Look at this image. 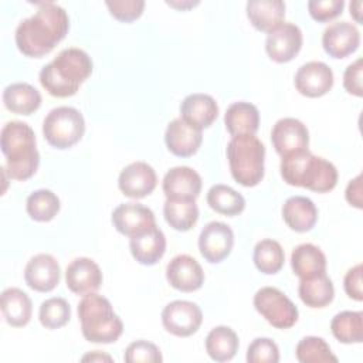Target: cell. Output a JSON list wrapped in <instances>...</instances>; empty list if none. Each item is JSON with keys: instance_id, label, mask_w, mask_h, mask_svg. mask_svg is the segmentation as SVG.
<instances>
[{"instance_id": "obj_41", "label": "cell", "mask_w": 363, "mask_h": 363, "mask_svg": "<svg viewBox=\"0 0 363 363\" xmlns=\"http://www.w3.org/2000/svg\"><path fill=\"white\" fill-rule=\"evenodd\" d=\"M112 17L119 21L130 23L139 18L145 9L143 0H108L105 1Z\"/></svg>"}, {"instance_id": "obj_26", "label": "cell", "mask_w": 363, "mask_h": 363, "mask_svg": "<svg viewBox=\"0 0 363 363\" xmlns=\"http://www.w3.org/2000/svg\"><path fill=\"white\" fill-rule=\"evenodd\" d=\"M245 11L254 28L269 33L284 23L285 3L282 0H250Z\"/></svg>"}, {"instance_id": "obj_42", "label": "cell", "mask_w": 363, "mask_h": 363, "mask_svg": "<svg viewBox=\"0 0 363 363\" xmlns=\"http://www.w3.org/2000/svg\"><path fill=\"white\" fill-rule=\"evenodd\" d=\"M345 7L343 0H311L308 1V11L311 17L319 23L336 18L342 14Z\"/></svg>"}, {"instance_id": "obj_48", "label": "cell", "mask_w": 363, "mask_h": 363, "mask_svg": "<svg viewBox=\"0 0 363 363\" xmlns=\"http://www.w3.org/2000/svg\"><path fill=\"white\" fill-rule=\"evenodd\" d=\"M362 6L363 3L360 0L350 3V16H353L356 23H362Z\"/></svg>"}, {"instance_id": "obj_22", "label": "cell", "mask_w": 363, "mask_h": 363, "mask_svg": "<svg viewBox=\"0 0 363 363\" xmlns=\"http://www.w3.org/2000/svg\"><path fill=\"white\" fill-rule=\"evenodd\" d=\"M201 130L190 126L182 118H176L167 123L164 132V143L170 153L179 157L193 156L201 146Z\"/></svg>"}, {"instance_id": "obj_21", "label": "cell", "mask_w": 363, "mask_h": 363, "mask_svg": "<svg viewBox=\"0 0 363 363\" xmlns=\"http://www.w3.org/2000/svg\"><path fill=\"white\" fill-rule=\"evenodd\" d=\"M218 116V105L208 94H190L180 104V118L190 126L203 130Z\"/></svg>"}, {"instance_id": "obj_45", "label": "cell", "mask_w": 363, "mask_h": 363, "mask_svg": "<svg viewBox=\"0 0 363 363\" xmlns=\"http://www.w3.org/2000/svg\"><path fill=\"white\" fill-rule=\"evenodd\" d=\"M345 197L346 201L356 207L362 208L363 207V197H362V174H357L354 179H352L347 183V187L345 190Z\"/></svg>"}, {"instance_id": "obj_40", "label": "cell", "mask_w": 363, "mask_h": 363, "mask_svg": "<svg viewBox=\"0 0 363 363\" xmlns=\"http://www.w3.org/2000/svg\"><path fill=\"white\" fill-rule=\"evenodd\" d=\"M245 359L248 363H278V345L269 337H257L250 343Z\"/></svg>"}, {"instance_id": "obj_13", "label": "cell", "mask_w": 363, "mask_h": 363, "mask_svg": "<svg viewBox=\"0 0 363 363\" xmlns=\"http://www.w3.org/2000/svg\"><path fill=\"white\" fill-rule=\"evenodd\" d=\"M111 221L118 233L129 238L156 225L155 213L140 203L119 204L112 211Z\"/></svg>"}, {"instance_id": "obj_43", "label": "cell", "mask_w": 363, "mask_h": 363, "mask_svg": "<svg viewBox=\"0 0 363 363\" xmlns=\"http://www.w3.org/2000/svg\"><path fill=\"white\" fill-rule=\"evenodd\" d=\"M362 74H363V61L357 58L352 64H349L343 72V88L347 94L354 96L363 95V84H362Z\"/></svg>"}, {"instance_id": "obj_9", "label": "cell", "mask_w": 363, "mask_h": 363, "mask_svg": "<svg viewBox=\"0 0 363 363\" xmlns=\"http://www.w3.org/2000/svg\"><path fill=\"white\" fill-rule=\"evenodd\" d=\"M201 322L203 312L200 306L191 301H172L162 311L163 328L177 337L194 335L200 329Z\"/></svg>"}, {"instance_id": "obj_35", "label": "cell", "mask_w": 363, "mask_h": 363, "mask_svg": "<svg viewBox=\"0 0 363 363\" xmlns=\"http://www.w3.org/2000/svg\"><path fill=\"white\" fill-rule=\"evenodd\" d=\"M252 261L257 269L267 275H274L281 271L285 262V252L282 245L271 238L261 240L255 244Z\"/></svg>"}, {"instance_id": "obj_16", "label": "cell", "mask_w": 363, "mask_h": 363, "mask_svg": "<svg viewBox=\"0 0 363 363\" xmlns=\"http://www.w3.org/2000/svg\"><path fill=\"white\" fill-rule=\"evenodd\" d=\"M166 279L177 291L194 292L204 284V271L196 258L180 254L167 264Z\"/></svg>"}, {"instance_id": "obj_29", "label": "cell", "mask_w": 363, "mask_h": 363, "mask_svg": "<svg viewBox=\"0 0 363 363\" xmlns=\"http://www.w3.org/2000/svg\"><path fill=\"white\" fill-rule=\"evenodd\" d=\"M4 106L17 115H31L41 105V94L27 82H14L3 91Z\"/></svg>"}, {"instance_id": "obj_4", "label": "cell", "mask_w": 363, "mask_h": 363, "mask_svg": "<svg viewBox=\"0 0 363 363\" xmlns=\"http://www.w3.org/2000/svg\"><path fill=\"white\" fill-rule=\"evenodd\" d=\"M279 170L285 183L316 193H328L337 184L335 164L308 149L282 156Z\"/></svg>"}, {"instance_id": "obj_7", "label": "cell", "mask_w": 363, "mask_h": 363, "mask_svg": "<svg viewBox=\"0 0 363 363\" xmlns=\"http://www.w3.org/2000/svg\"><path fill=\"white\" fill-rule=\"evenodd\" d=\"M85 133L82 113L72 106L51 109L43 122V135L55 149H68L78 143Z\"/></svg>"}, {"instance_id": "obj_38", "label": "cell", "mask_w": 363, "mask_h": 363, "mask_svg": "<svg viewBox=\"0 0 363 363\" xmlns=\"http://www.w3.org/2000/svg\"><path fill=\"white\" fill-rule=\"evenodd\" d=\"M38 319L45 329H60L69 322L71 306L68 301L61 296L48 298L40 305Z\"/></svg>"}, {"instance_id": "obj_10", "label": "cell", "mask_w": 363, "mask_h": 363, "mask_svg": "<svg viewBox=\"0 0 363 363\" xmlns=\"http://www.w3.org/2000/svg\"><path fill=\"white\" fill-rule=\"evenodd\" d=\"M234 247V233L223 221H210L199 235V250L201 257L210 264L224 261Z\"/></svg>"}, {"instance_id": "obj_23", "label": "cell", "mask_w": 363, "mask_h": 363, "mask_svg": "<svg viewBox=\"0 0 363 363\" xmlns=\"http://www.w3.org/2000/svg\"><path fill=\"white\" fill-rule=\"evenodd\" d=\"M132 257L142 265H155L162 259L166 251V237L163 231L155 225L150 230L133 235L129 240Z\"/></svg>"}, {"instance_id": "obj_39", "label": "cell", "mask_w": 363, "mask_h": 363, "mask_svg": "<svg viewBox=\"0 0 363 363\" xmlns=\"http://www.w3.org/2000/svg\"><path fill=\"white\" fill-rule=\"evenodd\" d=\"M123 360L126 363H160L163 360L160 349L147 340H135L125 349Z\"/></svg>"}, {"instance_id": "obj_15", "label": "cell", "mask_w": 363, "mask_h": 363, "mask_svg": "<svg viewBox=\"0 0 363 363\" xmlns=\"http://www.w3.org/2000/svg\"><path fill=\"white\" fill-rule=\"evenodd\" d=\"M157 184L155 169L142 160L132 162L122 169L118 177V187L129 199H143L149 196Z\"/></svg>"}, {"instance_id": "obj_6", "label": "cell", "mask_w": 363, "mask_h": 363, "mask_svg": "<svg viewBox=\"0 0 363 363\" xmlns=\"http://www.w3.org/2000/svg\"><path fill=\"white\" fill-rule=\"evenodd\" d=\"M227 159L233 179L244 187H254L264 179L265 146L255 136L231 138Z\"/></svg>"}, {"instance_id": "obj_20", "label": "cell", "mask_w": 363, "mask_h": 363, "mask_svg": "<svg viewBox=\"0 0 363 363\" xmlns=\"http://www.w3.org/2000/svg\"><path fill=\"white\" fill-rule=\"evenodd\" d=\"M200 174L189 166H176L167 170L163 177L162 189L166 199L196 200L201 191Z\"/></svg>"}, {"instance_id": "obj_25", "label": "cell", "mask_w": 363, "mask_h": 363, "mask_svg": "<svg viewBox=\"0 0 363 363\" xmlns=\"http://www.w3.org/2000/svg\"><path fill=\"white\" fill-rule=\"evenodd\" d=\"M282 218L286 225L296 233L311 231L318 221L315 203L305 196H292L282 206Z\"/></svg>"}, {"instance_id": "obj_18", "label": "cell", "mask_w": 363, "mask_h": 363, "mask_svg": "<svg viewBox=\"0 0 363 363\" xmlns=\"http://www.w3.org/2000/svg\"><path fill=\"white\" fill-rule=\"evenodd\" d=\"M61 277V268L58 261L51 254H37L31 257L24 268L26 284L37 292L52 291Z\"/></svg>"}, {"instance_id": "obj_37", "label": "cell", "mask_w": 363, "mask_h": 363, "mask_svg": "<svg viewBox=\"0 0 363 363\" xmlns=\"http://www.w3.org/2000/svg\"><path fill=\"white\" fill-rule=\"evenodd\" d=\"M298 362L301 363H328L337 362V357L332 353L330 346L323 337L305 336L302 337L295 349Z\"/></svg>"}, {"instance_id": "obj_36", "label": "cell", "mask_w": 363, "mask_h": 363, "mask_svg": "<svg viewBox=\"0 0 363 363\" xmlns=\"http://www.w3.org/2000/svg\"><path fill=\"white\" fill-rule=\"evenodd\" d=\"M61 203L58 196L48 189L33 191L26 201V210L31 220L47 223L51 221L60 211Z\"/></svg>"}, {"instance_id": "obj_47", "label": "cell", "mask_w": 363, "mask_h": 363, "mask_svg": "<svg viewBox=\"0 0 363 363\" xmlns=\"http://www.w3.org/2000/svg\"><path fill=\"white\" fill-rule=\"evenodd\" d=\"M170 7H174L177 10H189L194 6H197L200 1L199 0H167L166 1Z\"/></svg>"}, {"instance_id": "obj_32", "label": "cell", "mask_w": 363, "mask_h": 363, "mask_svg": "<svg viewBox=\"0 0 363 363\" xmlns=\"http://www.w3.org/2000/svg\"><path fill=\"white\" fill-rule=\"evenodd\" d=\"M207 204L216 213L234 217L244 211L245 199L241 193L227 184H214L207 191Z\"/></svg>"}, {"instance_id": "obj_44", "label": "cell", "mask_w": 363, "mask_h": 363, "mask_svg": "<svg viewBox=\"0 0 363 363\" xmlns=\"http://www.w3.org/2000/svg\"><path fill=\"white\" fill-rule=\"evenodd\" d=\"M362 264H357L347 269L345 279H343V288L346 295L350 299H354L357 302L363 301V284H362Z\"/></svg>"}, {"instance_id": "obj_1", "label": "cell", "mask_w": 363, "mask_h": 363, "mask_svg": "<svg viewBox=\"0 0 363 363\" xmlns=\"http://www.w3.org/2000/svg\"><path fill=\"white\" fill-rule=\"evenodd\" d=\"M37 11L18 23L14 34L16 45L21 54L41 58L62 41L69 30L67 11L54 1L37 3Z\"/></svg>"}, {"instance_id": "obj_27", "label": "cell", "mask_w": 363, "mask_h": 363, "mask_svg": "<svg viewBox=\"0 0 363 363\" xmlns=\"http://www.w3.org/2000/svg\"><path fill=\"white\" fill-rule=\"evenodd\" d=\"M0 308L4 320L13 328L26 326L33 315L30 296L20 288H7L1 292Z\"/></svg>"}, {"instance_id": "obj_46", "label": "cell", "mask_w": 363, "mask_h": 363, "mask_svg": "<svg viewBox=\"0 0 363 363\" xmlns=\"http://www.w3.org/2000/svg\"><path fill=\"white\" fill-rule=\"evenodd\" d=\"M82 362H112V357L106 353H102L99 350H94L91 353H86L81 357Z\"/></svg>"}, {"instance_id": "obj_11", "label": "cell", "mask_w": 363, "mask_h": 363, "mask_svg": "<svg viewBox=\"0 0 363 363\" xmlns=\"http://www.w3.org/2000/svg\"><path fill=\"white\" fill-rule=\"evenodd\" d=\"M303 37L301 28L294 24L284 21L281 26L268 33L265 40V51L268 57L278 62L292 61L302 48Z\"/></svg>"}, {"instance_id": "obj_8", "label": "cell", "mask_w": 363, "mask_h": 363, "mask_svg": "<svg viewBox=\"0 0 363 363\" xmlns=\"http://www.w3.org/2000/svg\"><path fill=\"white\" fill-rule=\"evenodd\" d=\"M257 312L274 328L289 329L299 316L296 305L278 288L262 286L252 299Z\"/></svg>"}, {"instance_id": "obj_5", "label": "cell", "mask_w": 363, "mask_h": 363, "mask_svg": "<svg viewBox=\"0 0 363 363\" xmlns=\"http://www.w3.org/2000/svg\"><path fill=\"white\" fill-rule=\"evenodd\" d=\"M77 312L82 336L91 343H113L123 333V323L111 302L96 292L84 295Z\"/></svg>"}, {"instance_id": "obj_12", "label": "cell", "mask_w": 363, "mask_h": 363, "mask_svg": "<svg viewBox=\"0 0 363 363\" xmlns=\"http://www.w3.org/2000/svg\"><path fill=\"white\" fill-rule=\"evenodd\" d=\"M335 82L332 68L322 61H309L302 64L294 78L296 91L308 98L326 95Z\"/></svg>"}, {"instance_id": "obj_14", "label": "cell", "mask_w": 363, "mask_h": 363, "mask_svg": "<svg viewBox=\"0 0 363 363\" xmlns=\"http://www.w3.org/2000/svg\"><path fill=\"white\" fill-rule=\"evenodd\" d=\"M271 142L275 152L282 157L294 152L305 150L309 146L306 125L295 118H281L271 130Z\"/></svg>"}, {"instance_id": "obj_31", "label": "cell", "mask_w": 363, "mask_h": 363, "mask_svg": "<svg viewBox=\"0 0 363 363\" xmlns=\"http://www.w3.org/2000/svg\"><path fill=\"white\" fill-rule=\"evenodd\" d=\"M237 333L230 326H216L206 337V352L214 362H228L238 352Z\"/></svg>"}, {"instance_id": "obj_2", "label": "cell", "mask_w": 363, "mask_h": 363, "mask_svg": "<svg viewBox=\"0 0 363 363\" xmlns=\"http://www.w3.org/2000/svg\"><path fill=\"white\" fill-rule=\"evenodd\" d=\"M91 57L81 48L69 47L44 65L40 71L41 86L55 98H68L77 94L81 84L92 74Z\"/></svg>"}, {"instance_id": "obj_17", "label": "cell", "mask_w": 363, "mask_h": 363, "mask_svg": "<svg viewBox=\"0 0 363 363\" xmlns=\"http://www.w3.org/2000/svg\"><path fill=\"white\" fill-rule=\"evenodd\" d=\"M102 279L104 277L99 265L88 257L72 259L65 269L67 288L77 295L96 292L102 285Z\"/></svg>"}, {"instance_id": "obj_33", "label": "cell", "mask_w": 363, "mask_h": 363, "mask_svg": "<svg viewBox=\"0 0 363 363\" xmlns=\"http://www.w3.org/2000/svg\"><path fill=\"white\" fill-rule=\"evenodd\" d=\"M332 335L345 345L363 342V312L342 311L332 318Z\"/></svg>"}, {"instance_id": "obj_24", "label": "cell", "mask_w": 363, "mask_h": 363, "mask_svg": "<svg viewBox=\"0 0 363 363\" xmlns=\"http://www.w3.org/2000/svg\"><path fill=\"white\" fill-rule=\"evenodd\" d=\"M224 125L233 138L255 135L259 128L258 108L245 101L234 102L224 113Z\"/></svg>"}, {"instance_id": "obj_30", "label": "cell", "mask_w": 363, "mask_h": 363, "mask_svg": "<svg viewBox=\"0 0 363 363\" xmlns=\"http://www.w3.org/2000/svg\"><path fill=\"white\" fill-rule=\"evenodd\" d=\"M301 301L309 308H325L335 296V286L326 274L301 279L298 286Z\"/></svg>"}, {"instance_id": "obj_3", "label": "cell", "mask_w": 363, "mask_h": 363, "mask_svg": "<svg viewBox=\"0 0 363 363\" xmlns=\"http://www.w3.org/2000/svg\"><path fill=\"white\" fill-rule=\"evenodd\" d=\"M33 128L21 121H10L1 128L0 147L6 157V173L10 179L24 182L34 176L40 164Z\"/></svg>"}, {"instance_id": "obj_28", "label": "cell", "mask_w": 363, "mask_h": 363, "mask_svg": "<svg viewBox=\"0 0 363 363\" xmlns=\"http://www.w3.org/2000/svg\"><path fill=\"white\" fill-rule=\"evenodd\" d=\"M291 267L299 279L326 274V255L319 247L303 242L292 250Z\"/></svg>"}, {"instance_id": "obj_34", "label": "cell", "mask_w": 363, "mask_h": 363, "mask_svg": "<svg viewBox=\"0 0 363 363\" xmlns=\"http://www.w3.org/2000/svg\"><path fill=\"white\" fill-rule=\"evenodd\" d=\"M163 216L172 228L177 231H189L199 220V207L196 200L166 199Z\"/></svg>"}, {"instance_id": "obj_19", "label": "cell", "mask_w": 363, "mask_h": 363, "mask_svg": "<svg viewBox=\"0 0 363 363\" xmlns=\"http://www.w3.org/2000/svg\"><path fill=\"white\" fill-rule=\"evenodd\" d=\"M360 44L357 27L349 21H336L325 28L322 45L332 58H346L353 54Z\"/></svg>"}]
</instances>
